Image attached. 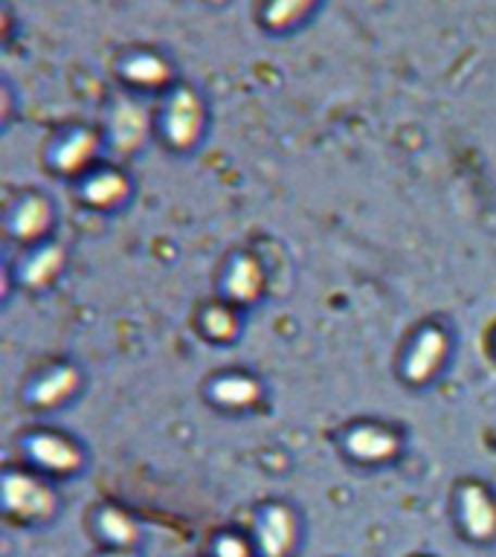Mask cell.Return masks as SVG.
<instances>
[{"label": "cell", "mask_w": 496, "mask_h": 557, "mask_svg": "<svg viewBox=\"0 0 496 557\" xmlns=\"http://www.w3.org/2000/svg\"><path fill=\"white\" fill-rule=\"evenodd\" d=\"M61 508L59 491L33 468H7L0 476V511L15 525H44L55 520Z\"/></svg>", "instance_id": "1"}, {"label": "cell", "mask_w": 496, "mask_h": 557, "mask_svg": "<svg viewBox=\"0 0 496 557\" xmlns=\"http://www.w3.org/2000/svg\"><path fill=\"white\" fill-rule=\"evenodd\" d=\"M154 131L172 151H191L207 131V102L191 85H177L160 96L154 111Z\"/></svg>", "instance_id": "2"}, {"label": "cell", "mask_w": 496, "mask_h": 557, "mask_svg": "<svg viewBox=\"0 0 496 557\" xmlns=\"http://www.w3.org/2000/svg\"><path fill=\"white\" fill-rule=\"evenodd\" d=\"M450 517L464 543L494 546L496 543V491L482 479H459L452 487Z\"/></svg>", "instance_id": "3"}, {"label": "cell", "mask_w": 496, "mask_h": 557, "mask_svg": "<svg viewBox=\"0 0 496 557\" xmlns=\"http://www.w3.org/2000/svg\"><path fill=\"white\" fill-rule=\"evenodd\" d=\"M247 534L256 546V557H294L302 540V520L294 505L268 499L256 505Z\"/></svg>", "instance_id": "4"}, {"label": "cell", "mask_w": 496, "mask_h": 557, "mask_svg": "<svg viewBox=\"0 0 496 557\" xmlns=\"http://www.w3.org/2000/svg\"><path fill=\"white\" fill-rule=\"evenodd\" d=\"M24 456L29 468L44 476H76L85 468V447L55 430H35L24 438Z\"/></svg>", "instance_id": "5"}, {"label": "cell", "mask_w": 496, "mask_h": 557, "mask_svg": "<svg viewBox=\"0 0 496 557\" xmlns=\"http://www.w3.org/2000/svg\"><path fill=\"white\" fill-rule=\"evenodd\" d=\"M447 355H450V334L442 325H421L404 351L400 377L407 386H426L444 369Z\"/></svg>", "instance_id": "6"}, {"label": "cell", "mask_w": 496, "mask_h": 557, "mask_svg": "<svg viewBox=\"0 0 496 557\" xmlns=\"http://www.w3.org/2000/svg\"><path fill=\"white\" fill-rule=\"evenodd\" d=\"M116 78L134 94H160L177 85V73L169 55L151 47H137L116 61Z\"/></svg>", "instance_id": "7"}, {"label": "cell", "mask_w": 496, "mask_h": 557, "mask_svg": "<svg viewBox=\"0 0 496 557\" xmlns=\"http://www.w3.org/2000/svg\"><path fill=\"white\" fill-rule=\"evenodd\" d=\"M343 453L346 459L365 465V468H381L400 456V433L381 421H360L343 433Z\"/></svg>", "instance_id": "8"}, {"label": "cell", "mask_w": 496, "mask_h": 557, "mask_svg": "<svg viewBox=\"0 0 496 557\" xmlns=\"http://www.w3.org/2000/svg\"><path fill=\"white\" fill-rule=\"evenodd\" d=\"M87 531L99 548H137L142 540L137 517L122 505H96L87 513Z\"/></svg>", "instance_id": "9"}, {"label": "cell", "mask_w": 496, "mask_h": 557, "mask_svg": "<svg viewBox=\"0 0 496 557\" xmlns=\"http://www.w3.org/2000/svg\"><path fill=\"white\" fill-rule=\"evenodd\" d=\"M99 146L102 139L94 128H70L64 137L52 146L50 151V165L64 177H78V174H90V165L99 157Z\"/></svg>", "instance_id": "10"}, {"label": "cell", "mask_w": 496, "mask_h": 557, "mask_svg": "<svg viewBox=\"0 0 496 557\" xmlns=\"http://www.w3.org/2000/svg\"><path fill=\"white\" fill-rule=\"evenodd\" d=\"M7 230L15 242L26 244V247L44 244L47 233L52 230V200L38 195V191L24 195L9 212Z\"/></svg>", "instance_id": "11"}, {"label": "cell", "mask_w": 496, "mask_h": 557, "mask_svg": "<svg viewBox=\"0 0 496 557\" xmlns=\"http://www.w3.org/2000/svg\"><path fill=\"white\" fill-rule=\"evenodd\" d=\"M264 270H261V261L250 252H238L230 261V268L224 273V282H221V290H224V299L233 308H250L261 299L264 294Z\"/></svg>", "instance_id": "12"}, {"label": "cell", "mask_w": 496, "mask_h": 557, "mask_svg": "<svg viewBox=\"0 0 496 557\" xmlns=\"http://www.w3.org/2000/svg\"><path fill=\"white\" fill-rule=\"evenodd\" d=\"M82 203L90 209H99V212H111V209H120L131 195V181L125 177V172L120 169H94L90 174H85L82 181Z\"/></svg>", "instance_id": "13"}, {"label": "cell", "mask_w": 496, "mask_h": 557, "mask_svg": "<svg viewBox=\"0 0 496 557\" xmlns=\"http://www.w3.org/2000/svg\"><path fill=\"white\" fill-rule=\"evenodd\" d=\"M322 7V0H259V26L270 35H290L296 29H302L317 9Z\"/></svg>", "instance_id": "14"}, {"label": "cell", "mask_w": 496, "mask_h": 557, "mask_svg": "<svg viewBox=\"0 0 496 557\" xmlns=\"http://www.w3.org/2000/svg\"><path fill=\"white\" fill-rule=\"evenodd\" d=\"M82 386V374H78L76 366H52L50 372H44L38 381L33 383L29 389V404L35 409H55L61 407L64 400H70Z\"/></svg>", "instance_id": "15"}, {"label": "cell", "mask_w": 496, "mask_h": 557, "mask_svg": "<svg viewBox=\"0 0 496 557\" xmlns=\"http://www.w3.org/2000/svg\"><path fill=\"white\" fill-rule=\"evenodd\" d=\"M207 395L221 409H250L261 400V383L252 374L226 372L209 383Z\"/></svg>", "instance_id": "16"}, {"label": "cell", "mask_w": 496, "mask_h": 557, "mask_svg": "<svg viewBox=\"0 0 496 557\" xmlns=\"http://www.w3.org/2000/svg\"><path fill=\"white\" fill-rule=\"evenodd\" d=\"M64 270V250L59 244H38L21 264V282L33 290H41Z\"/></svg>", "instance_id": "17"}, {"label": "cell", "mask_w": 496, "mask_h": 557, "mask_svg": "<svg viewBox=\"0 0 496 557\" xmlns=\"http://www.w3.org/2000/svg\"><path fill=\"white\" fill-rule=\"evenodd\" d=\"M148 125H154V120H148V113L137 102L120 104L111 122L113 148H120V151H134V148H139Z\"/></svg>", "instance_id": "18"}, {"label": "cell", "mask_w": 496, "mask_h": 557, "mask_svg": "<svg viewBox=\"0 0 496 557\" xmlns=\"http://www.w3.org/2000/svg\"><path fill=\"white\" fill-rule=\"evenodd\" d=\"M200 334L212 343H233L241 331V322H238V308H233L230 302H209L198 317Z\"/></svg>", "instance_id": "19"}, {"label": "cell", "mask_w": 496, "mask_h": 557, "mask_svg": "<svg viewBox=\"0 0 496 557\" xmlns=\"http://www.w3.org/2000/svg\"><path fill=\"white\" fill-rule=\"evenodd\" d=\"M207 557H256V546H252L250 534L224 529L209 537Z\"/></svg>", "instance_id": "20"}, {"label": "cell", "mask_w": 496, "mask_h": 557, "mask_svg": "<svg viewBox=\"0 0 496 557\" xmlns=\"http://www.w3.org/2000/svg\"><path fill=\"white\" fill-rule=\"evenodd\" d=\"M94 557H139L137 548H99Z\"/></svg>", "instance_id": "21"}, {"label": "cell", "mask_w": 496, "mask_h": 557, "mask_svg": "<svg viewBox=\"0 0 496 557\" xmlns=\"http://www.w3.org/2000/svg\"><path fill=\"white\" fill-rule=\"evenodd\" d=\"M409 557H433V555H409Z\"/></svg>", "instance_id": "22"}]
</instances>
